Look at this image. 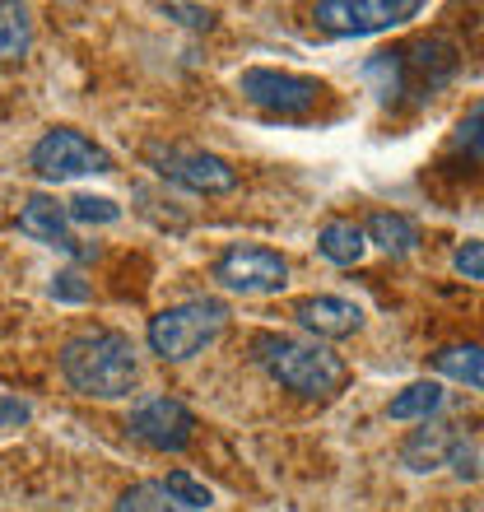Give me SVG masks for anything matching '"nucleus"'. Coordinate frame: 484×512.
Masks as SVG:
<instances>
[{"mask_svg":"<svg viewBox=\"0 0 484 512\" xmlns=\"http://www.w3.org/2000/svg\"><path fill=\"white\" fill-rule=\"evenodd\" d=\"M61 378L80 396L94 401H117L135 387V350L121 331H89V336L66 340L61 350Z\"/></svg>","mask_w":484,"mask_h":512,"instance_id":"f257e3e1","label":"nucleus"},{"mask_svg":"<svg viewBox=\"0 0 484 512\" xmlns=\"http://www.w3.org/2000/svg\"><path fill=\"white\" fill-rule=\"evenodd\" d=\"M256 359L280 387L326 401L350 382V364L336 350H326L322 340H294V336H261L256 340Z\"/></svg>","mask_w":484,"mask_h":512,"instance_id":"f03ea898","label":"nucleus"},{"mask_svg":"<svg viewBox=\"0 0 484 512\" xmlns=\"http://www.w3.org/2000/svg\"><path fill=\"white\" fill-rule=\"evenodd\" d=\"M224 326H229V308L219 298H191V303H177V308L149 317V350L163 364H187L224 336Z\"/></svg>","mask_w":484,"mask_h":512,"instance_id":"7ed1b4c3","label":"nucleus"},{"mask_svg":"<svg viewBox=\"0 0 484 512\" xmlns=\"http://www.w3.org/2000/svg\"><path fill=\"white\" fill-rule=\"evenodd\" d=\"M401 461L419 475L443 471V466H452L461 480H475V475H480V452H475L471 438L461 429H452V424H424V429L401 447Z\"/></svg>","mask_w":484,"mask_h":512,"instance_id":"20e7f679","label":"nucleus"},{"mask_svg":"<svg viewBox=\"0 0 484 512\" xmlns=\"http://www.w3.org/2000/svg\"><path fill=\"white\" fill-rule=\"evenodd\" d=\"M238 94L247 98V103H256V108L280 112V117H294V112H308L326 89H322V80H312V75L252 66V70H242L238 75Z\"/></svg>","mask_w":484,"mask_h":512,"instance_id":"39448f33","label":"nucleus"},{"mask_svg":"<svg viewBox=\"0 0 484 512\" xmlns=\"http://www.w3.org/2000/svg\"><path fill=\"white\" fill-rule=\"evenodd\" d=\"M33 168L47 182H70V177H84V173H112V159L94 140H84L80 131L56 126V131H47L33 145Z\"/></svg>","mask_w":484,"mask_h":512,"instance_id":"423d86ee","label":"nucleus"},{"mask_svg":"<svg viewBox=\"0 0 484 512\" xmlns=\"http://www.w3.org/2000/svg\"><path fill=\"white\" fill-rule=\"evenodd\" d=\"M215 280L229 294H280L289 284V261L270 247H229L215 261Z\"/></svg>","mask_w":484,"mask_h":512,"instance_id":"0eeeda50","label":"nucleus"},{"mask_svg":"<svg viewBox=\"0 0 484 512\" xmlns=\"http://www.w3.org/2000/svg\"><path fill=\"white\" fill-rule=\"evenodd\" d=\"M424 10L419 0H322L317 5V24L331 28V33H345V38H363V33H382V28H396L405 19H415Z\"/></svg>","mask_w":484,"mask_h":512,"instance_id":"6e6552de","label":"nucleus"},{"mask_svg":"<svg viewBox=\"0 0 484 512\" xmlns=\"http://www.w3.org/2000/svg\"><path fill=\"white\" fill-rule=\"evenodd\" d=\"M149 159L159 168L168 182L187 191H205V196H219V191H233L238 187V173H233L229 163L219 159V154H205V149H182V145H154L149 149Z\"/></svg>","mask_w":484,"mask_h":512,"instance_id":"1a4fd4ad","label":"nucleus"},{"mask_svg":"<svg viewBox=\"0 0 484 512\" xmlns=\"http://www.w3.org/2000/svg\"><path fill=\"white\" fill-rule=\"evenodd\" d=\"M131 433L154 452H182L196 438V415L177 396H145L131 410Z\"/></svg>","mask_w":484,"mask_h":512,"instance_id":"9d476101","label":"nucleus"},{"mask_svg":"<svg viewBox=\"0 0 484 512\" xmlns=\"http://www.w3.org/2000/svg\"><path fill=\"white\" fill-rule=\"evenodd\" d=\"M294 317L308 326L317 340H345L354 336L363 326V308L350 303V298H331V294H317V298H303L294 308Z\"/></svg>","mask_w":484,"mask_h":512,"instance_id":"9b49d317","label":"nucleus"},{"mask_svg":"<svg viewBox=\"0 0 484 512\" xmlns=\"http://www.w3.org/2000/svg\"><path fill=\"white\" fill-rule=\"evenodd\" d=\"M66 224H70V210L56 196H28L24 205H19V229L28 233V238H38V243H47V247H61V252H75V243H70V233H66Z\"/></svg>","mask_w":484,"mask_h":512,"instance_id":"f8f14e48","label":"nucleus"},{"mask_svg":"<svg viewBox=\"0 0 484 512\" xmlns=\"http://www.w3.org/2000/svg\"><path fill=\"white\" fill-rule=\"evenodd\" d=\"M317 252L336 266H359L363 252H368V233L354 224V219H331L322 233H317Z\"/></svg>","mask_w":484,"mask_h":512,"instance_id":"ddd939ff","label":"nucleus"},{"mask_svg":"<svg viewBox=\"0 0 484 512\" xmlns=\"http://www.w3.org/2000/svg\"><path fill=\"white\" fill-rule=\"evenodd\" d=\"M363 233H368V243H377L382 252H391V256H410L419 247V229L405 215H396V210H377Z\"/></svg>","mask_w":484,"mask_h":512,"instance_id":"4468645a","label":"nucleus"},{"mask_svg":"<svg viewBox=\"0 0 484 512\" xmlns=\"http://www.w3.org/2000/svg\"><path fill=\"white\" fill-rule=\"evenodd\" d=\"M433 368H438L443 378L484 391V345H447V350L433 354Z\"/></svg>","mask_w":484,"mask_h":512,"instance_id":"2eb2a0df","label":"nucleus"},{"mask_svg":"<svg viewBox=\"0 0 484 512\" xmlns=\"http://www.w3.org/2000/svg\"><path fill=\"white\" fill-rule=\"evenodd\" d=\"M363 80L382 103H396L405 94V52H373L363 61Z\"/></svg>","mask_w":484,"mask_h":512,"instance_id":"dca6fc26","label":"nucleus"},{"mask_svg":"<svg viewBox=\"0 0 484 512\" xmlns=\"http://www.w3.org/2000/svg\"><path fill=\"white\" fill-rule=\"evenodd\" d=\"M443 410V387L438 382H410L405 391H396L387 405L391 419H424L429 424V415H438Z\"/></svg>","mask_w":484,"mask_h":512,"instance_id":"f3484780","label":"nucleus"},{"mask_svg":"<svg viewBox=\"0 0 484 512\" xmlns=\"http://www.w3.org/2000/svg\"><path fill=\"white\" fill-rule=\"evenodd\" d=\"M33 42V14L28 5H5L0 0V61H19Z\"/></svg>","mask_w":484,"mask_h":512,"instance_id":"a211bd4d","label":"nucleus"},{"mask_svg":"<svg viewBox=\"0 0 484 512\" xmlns=\"http://www.w3.org/2000/svg\"><path fill=\"white\" fill-rule=\"evenodd\" d=\"M163 489H168V499H173L177 508H215V489L187 471H168Z\"/></svg>","mask_w":484,"mask_h":512,"instance_id":"6ab92c4d","label":"nucleus"},{"mask_svg":"<svg viewBox=\"0 0 484 512\" xmlns=\"http://www.w3.org/2000/svg\"><path fill=\"white\" fill-rule=\"evenodd\" d=\"M112 512H187V508H177L163 485H131L112 503Z\"/></svg>","mask_w":484,"mask_h":512,"instance_id":"aec40b11","label":"nucleus"},{"mask_svg":"<svg viewBox=\"0 0 484 512\" xmlns=\"http://www.w3.org/2000/svg\"><path fill=\"white\" fill-rule=\"evenodd\" d=\"M66 210L75 224H117L121 219V205L108 201V196H75Z\"/></svg>","mask_w":484,"mask_h":512,"instance_id":"412c9836","label":"nucleus"},{"mask_svg":"<svg viewBox=\"0 0 484 512\" xmlns=\"http://www.w3.org/2000/svg\"><path fill=\"white\" fill-rule=\"evenodd\" d=\"M452 270H457L461 280L484 284V238H471V243H461L457 252H452Z\"/></svg>","mask_w":484,"mask_h":512,"instance_id":"4be33fe9","label":"nucleus"},{"mask_svg":"<svg viewBox=\"0 0 484 512\" xmlns=\"http://www.w3.org/2000/svg\"><path fill=\"white\" fill-rule=\"evenodd\" d=\"M452 145L466 149V154H484V103L471 108L466 117L457 122V135H452Z\"/></svg>","mask_w":484,"mask_h":512,"instance_id":"5701e85b","label":"nucleus"},{"mask_svg":"<svg viewBox=\"0 0 484 512\" xmlns=\"http://www.w3.org/2000/svg\"><path fill=\"white\" fill-rule=\"evenodd\" d=\"M52 298L56 303H89V284L80 280V270H61L52 280Z\"/></svg>","mask_w":484,"mask_h":512,"instance_id":"b1692460","label":"nucleus"},{"mask_svg":"<svg viewBox=\"0 0 484 512\" xmlns=\"http://www.w3.org/2000/svg\"><path fill=\"white\" fill-rule=\"evenodd\" d=\"M163 14L177 19V24H187V28H210L215 24V10H201V5H163Z\"/></svg>","mask_w":484,"mask_h":512,"instance_id":"393cba45","label":"nucleus"},{"mask_svg":"<svg viewBox=\"0 0 484 512\" xmlns=\"http://www.w3.org/2000/svg\"><path fill=\"white\" fill-rule=\"evenodd\" d=\"M0 419H5V424H24V419H28V405L24 401H0Z\"/></svg>","mask_w":484,"mask_h":512,"instance_id":"a878e982","label":"nucleus"},{"mask_svg":"<svg viewBox=\"0 0 484 512\" xmlns=\"http://www.w3.org/2000/svg\"><path fill=\"white\" fill-rule=\"evenodd\" d=\"M461 512H484V508H461Z\"/></svg>","mask_w":484,"mask_h":512,"instance_id":"bb28decb","label":"nucleus"}]
</instances>
